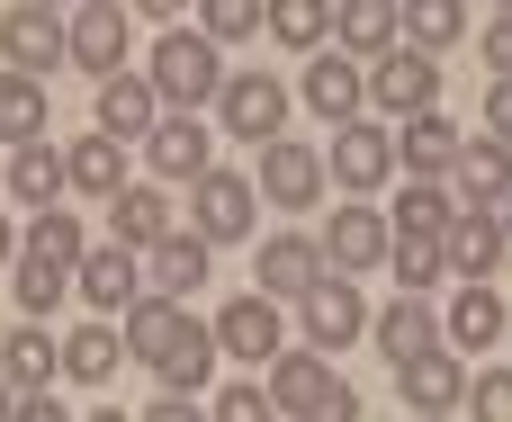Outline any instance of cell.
<instances>
[{
  "mask_svg": "<svg viewBox=\"0 0 512 422\" xmlns=\"http://www.w3.org/2000/svg\"><path fill=\"white\" fill-rule=\"evenodd\" d=\"M0 422H18V387L9 378H0Z\"/></svg>",
  "mask_w": 512,
  "mask_h": 422,
  "instance_id": "obj_48",
  "label": "cell"
},
{
  "mask_svg": "<svg viewBox=\"0 0 512 422\" xmlns=\"http://www.w3.org/2000/svg\"><path fill=\"white\" fill-rule=\"evenodd\" d=\"M459 225V198L441 180H405V207H396V234H423V243H450Z\"/></svg>",
  "mask_w": 512,
  "mask_h": 422,
  "instance_id": "obj_32",
  "label": "cell"
},
{
  "mask_svg": "<svg viewBox=\"0 0 512 422\" xmlns=\"http://www.w3.org/2000/svg\"><path fill=\"white\" fill-rule=\"evenodd\" d=\"M0 378H9L18 396H54V378H63V342H54L45 324H18V333L0 342Z\"/></svg>",
  "mask_w": 512,
  "mask_h": 422,
  "instance_id": "obj_22",
  "label": "cell"
},
{
  "mask_svg": "<svg viewBox=\"0 0 512 422\" xmlns=\"http://www.w3.org/2000/svg\"><path fill=\"white\" fill-rule=\"evenodd\" d=\"M252 207H261V189L243 180V171H207L198 189H189V234L216 252V243H243L252 234Z\"/></svg>",
  "mask_w": 512,
  "mask_h": 422,
  "instance_id": "obj_3",
  "label": "cell"
},
{
  "mask_svg": "<svg viewBox=\"0 0 512 422\" xmlns=\"http://www.w3.org/2000/svg\"><path fill=\"white\" fill-rule=\"evenodd\" d=\"M324 171H333L351 198H369V189H387V180H396V135H387L378 117H351V126H333Z\"/></svg>",
  "mask_w": 512,
  "mask_h": 422,
  "instance_id": "obj_2",
  "label": "cell"
},
{
  "mask_svg": "<svg viewBox=\"0 0 512 422\" xmlns=\"http://www.w3.org/2000/svg\"><path fill=\"white\" fill-rule=\"evenodd\" d=\"M135 422H216V414H198V396H162L153 414H135Z\"/></svg>",
  "mask_w": 512,
  "mask_h": 422,
  "instance_id": "obj_45",
  "label": "cell"
},
{
  "mask_svg": "<svg viewBox=\"0 0 512 422\" xmlns=\"http://www.w3.org/2000/svg\"><path fill=\"white\" fill-rule=\"evenodd\" d=\"M324 180H333V171H324V153H315V144H297V135L261 144V180H252V189H261V207H315V198H324Z\"/></svg>",
  "mask_w": 512,
  "mask_h": 422,
  "instance_id": "obj_7",
  "label": "cell"
},
{
  "mask_svg": "<svg viewBox=\"0 0 512 422\" xmlns=\"http://www.w3.org/2000/svg\"><path fill=\"white\" fill-rule=\"evenodd\" d=\"M108 216H117V243H126V252H144V261H153V252L180 234L162 189H117V198H108Z\"/></svg>",
  "mask_w": 512,
  "mask_h": 422,
  "instance_id": "obj_25",
  "label": "cell"
},
{
  "mask_svg": "<svg viewBox=\"0 0 512 422\" xmlns=\"http://www.w3.org/2000/svg\"><path fill=\"white\" fill-rule=\"evenodd\" d=\"M117 360H126V333H117V324H81V333H63V378L99 387V378H117Z\"/></svg>",
  "mask_w": 512,
  "mask_h": 422,
  "instance_id": "obj_31",
  "label": "cell"
},
{
  "mask_svg": "<svg viewBox=\"0 0 512 422\" xmlns=\"http://www.w3.org/2000/svg\"><path fill=\"white\" fill-rule=\"evenodd\" d=\"M198 279H207V243H198V234H171V243L144 261V288H153V297H171V306H189V288H198Z\"/></svg>",
  "mask_w": 512,
  "mask_h": 422,
  "instance_id": "obj_29",
  "label": "cell"
},
{
  "mask_svg": "<svg viewBox=\"0 0 512 422\" xmlns=\"http://www.w3.org/2000/svg\"><path fill=\"white\" fill-rule=\"evenodd\" d=\"M324 27H333V9H324V0H270V36H279V45H297V54H306V45H324Z\"/></svg>",
  "mask_w": 512,
  "mask_h": 422,
  "instance_id": "obj_37",
  "label": "cell"
},
{
  "mask_svg": "<svg viewBox=\"0 0 512 422\" xmlns=\"http://www.w3.org/2000/svg\"><path fill=\"white\" fill-rule=\"evenodd\" d=\"M396 27H405V18H396L387 0H351V9H333V36H342L351 63H387V54H396Z\"/></svg>",
  "mask_w": 512,
  "mask_h": 422,
  "instance_id": "obj_26",
  "label": "cell"
},
{
  "mask_svg": "<svg viewBox=\"0 0 512 422\" xmlns=\"http://www.w3.org/2000/svg\"><path fill=\"white\" fill-rule=\"evenodd\" d=\"M18 422H72V414H63L54 396H18Z\"/></svg>",
  "mask_w": 512,
  "mask_h": 422,
  "instance_id": "obj_47",
  "label": "cell"
},
{
  "mask_svg": "<svg viewBox=\"0 0 512 422\" xmlns=\"http://www.w3.org/2000/svg\"><path fill=\"white\" fill-rule=\"evenodd\" d=\"M18 252L63 261V270H81V261H90V243H81V216H72V207H45V216L27 225V243H18Z\"/></svg>",
  "mask_w": 512,
  "mask_h": 422,
  "instance_id": "obj_34",
  "label": "cell"
},
{
  "mask_svg": "<svg viewBox=\"0 0 512 422\" xmlns=\"http://www.w3.org/2000/svg\"><path fill=\"white\" fill-rule=\"evenodd\" d=\"M459 153H468V135L432 108V117H414L405 135H396V162L414 171V180H441V171H459Z\"/></svg>",
  "mask_w": 512,
  "mask_h": 422,
  "instance_id": "obj_24",
  "label": "cell"
},
{
  "mask_svg": "<svg viewBox=\"0 0 512 422\" xmlns=\"http://www.w3.org/2000/svg\"><path fill=\"white\" fill-rule=\"evenodd\" d=\"M72 63H81L90 81H117V63H126V9H117V0L72 9Z\"/></svg>",
  "mask_w": 512,
  "mask_h": 422,
  "instance_id": "obj_15",
  "label": "cell"
},
{
  "mask_svg": "<svg viewBox=\"0 0 512 422\" xmlns=\"http://www.w3.org/2000/svg\"><path fill=\"white\" fill-rule=\"evenodd\" d=\"M396 387H405L414 422H441L450 405H468V360H459V351H423V360L396 369Z\"/></svg>",
  "mask_w": 512,
  "mask_h": 422,
  "instance_id": "obj_12",
  "label": "cell"
},
{
  "mask_svg": "<svg viewBox=\"0 0 512 422\" xmlns=\"http://www.w3.org/2000/svg\"><path fill=\"white\" fill-rule=\"evenodd\" d=\"M216 351H225V360H252V369H279V360H288L279 306H270V297H234V306L216 315Z\"/></svg>",
  "mask_w": 512,
  "mask_h": 422,
  "instance_id": "obj_10",
  "label": "cell"
},
{
  "mask_svg": "<svg viewBox=\"0 0 512 422\" xmlns=\"http://www.w3.org/2000/svg\"><path fill=\"white\" fill-rule=\"evenodd\" d=\"M504 216H486V207H459V225H450V243H441V252H450V270H459V279H468V288H486V279H495V261H504Z\"/></svg>",
  "mask_w": 512,
  "mask_h": 422,
  "instance_id": "obj_23",
  "label": "cell"
},
{
  "mask_svg": "<svg viewBox=\"0 0 512 422\" xmlns=\"http://www.w3.org/2000/svg\"><path fill=\"white\" fill-rule=\"evenodd\" d=\"M216 422H279V405H270V387H225Z\"/></svg>",
  "mask_w": 512,
  "mask_h": 422,
  "instance_id": "obj_42",
  "label": "cell"
},
{
  "mask_svg": "<svg viewBox=\"0 0 512 422\" xmlns=\"http://www.w3.org/2000/svg\"><path fill=\"white\" fill-rule=\"evenodd\" d=\"M0 54H9V72L18 81H36V72H54V63H72V18H54V9H9L0 18Z\"/></svg>",
  "mask_w": 512,
  "mask_h": 422,
  "instance_id": "obj_4",
  "label": "cell"
},
{
  "mask_svg": "<svg viewBox=\"0 0 512 422\" xmlns=\"http://www.w3.org/2000/svg\"><path fill=\"white\" fill-rule=\"evenodd\" d=\"M153 126H162V99H153V81L144 72H117V81H99V135H117V144H153Z\"/></svg>",
  "mask_w": 512,
  "mask_h": 422,
  "instance_id": "obj_18",
  "label": "cell"
},
{
  "mask_svg": "<svg viewBox=\"0 0 512 422\" xmlns=\"http://www.w3.org/2000/svg\"><path fill=\"white\" fill-rule=\"evenodd\" d=\"M0 261H18V234H9V216H0Z\"/></svg>",
  "mask_w": 512,
  "mask_h": 422,
  "instance_id": "obj_49",
  "label": "cell"
},
{
  "mask_svg": "<svg viewBox=\"0 0 512 422\" xmlns=\"http://www.w3.org/2000/svg\"><path fill=\"white\" fill-rule=\"evenodd\" d=\"M360 99H369V72L342 54V45H324V54H306V108L315 117H333V126H351L360 117Z\"/></svg>",
  "mask_w": 512,
  "mask_h": 422,
  "instance_id": "obj_13",
  "label": "cell"
},
{
  "mask_svg": "<svg viewBox=\"0 0 512 422\" xmlns=\"http://www.w3.org/2000/svg\"><path fill=\"white\" fill-rule=\"evenodd\" d=\"M450 198L459 207H512V153L495 144V135H468V153H459V171H450Z\"/></svg>",
  "mask_w": 512,
  "mask_h": 422,
  "instance_id": "obj_14",
  "label": "cell"
},
{
  "mask_svg": "<svg viewBox=\"0 0 512 422\" xmlns=\"http://www.w3.org/2000/svg\"><path fill=\"white\" fill-rule=\"evenodd\" d=\"M315 422H360V387H351V378H342V387H333V396H324V414Z\"/></svg>",
  "mask_w": 512,
  "mask_h": 422,
  "instance_id": "obj_46",
  "label": "cell"
},
{
  "mask_svg": "<svg viewBox=\"0 0 512 422\" xmlns=\"http://www.w3.org/2000/svg\"><path fill=\"white\" fill-rule=\"evenodd\" d=\"M396 252V225L378 216V207H333V225H324V270L333 279H360V270H378Z\"/></svg>",
  "mask_w": 512,
  "mask_h": 422,
  "instance_id": "obj_8",
  "label": "cell"
},
{
  "mask_svg": "<svg viewBox=\"0 0 512 422\" xmlns=\"http://www.w3.org/2000/svg\"><path fill=\"white\" fill-rule=\"evenodd\" d=\"M387 261H396L405 297H423V288H432V279L450 270V252H441V243H423V234H396V252H387Z\"/></svg>",
  "mask_w": 512,
  "mask_h": 422,
  "instance_id": "obj_38",
  "label": "cell"
},
{
  "mask_svg": "<svg viewBox=\"0 0 512 422\" xmlns=\"http://www.w3.org/2000/svg\"><path fill=\"white\" fill-rule=\"evenodd\" d=\"M468 405H477V422H512V369H486V378H468Z\"/></svg>",
  "mask_w": 512,
  "mask_h": 422,
  "instance_id": "obj_41",
  "label": "cell"
},
{
  "mask_svg": "<svg viewBox=\"0 0 512 422\" xmlns=\"http://www.w3.org/2000/svg\"><path fill=\"white\" fill-rule=\"evenodd\" d=\"M216 126L243 135V144H279V126H288V90H279L270 72H234L225 99H216Z\"/></svg>",
  "mask_w": 512,
  "mask_h": 422,
  "instance_id": "obj_6",
  "label": "cell"
},
{
  "mask_svg": "<svg viewBox=\"0 0 512 422\" xmlns=\"http://www.w3.org/2000/svg\"><path fill=\"white\" fill-rule=\"evenodd\" d=\"M369 99L387 108V117H432V99H441V63L432 54H414V45H396L387 63H369Z\"/></svg>",
  "mask_w": 512,
  "mask_h": 422,
  "instance_id": "obj_5",
  "label": "cell"
},
{
  "mask_svg": "<svg viewBox=\"0 0 512 422\" xmlns=\"http://www.w3.org/2000/svg\"><path fill=\"white\" fill-rule=\"evenodd\" d=\"M486 135L512 153V81H495V90H486Z\"/></svg>",
  "mask_w": 512,
  "mask_h": 422,
  "instance_id": "obj_43",
  "label": "cell"
},
{
  "mask_svg": "<svg viewBox=\"0 0 512 422\" xmlns=\"http://www.w3.org/2000/svg\"><path fill=\"white\" fill-rule=\"evenodd\" d=\"M486 63H495V81H512V9L486 27Z\"/></svg>",
  "mask_w": 512,
  "mask_h": 422,
  "instance_id": "obj_44",
  "label": "cell"
},
{
  "mask_svg": "<svg viewBox=\"0 0 512 422\" xmlns=\"http://www.w3.org/2000/svg\"><path fill=\"white\" fill-rule=\"evenodd\" d=\"M504 234H512V207H504Z\"/></svg>",
  "mask_w": 512,
  "mask_h": 422,
  "instance_id": "obj_51",
  "label": "cell"
},
{
  "mask_svg": "<svg viewBox=\"0 0 512 422\" xmlns=\"http://www.w3.org/2000/svg\"><path fill=\"white\" fill-rule=\"evenodd\" d=\"M459 27H468V9H450V0H423V9H405V36H414V54H432V45H459Z\"/></svg>",
  "mask_w": 512,
  "mask_h": 422,
  "instance_id": "obj_39",
  "label": "cell"
},
{
  "mask_svg": "<svg viewBox=\"0 0 512 422\" xmlns=\"http://www.w3.org/2000/svg\"><path fill=\"white\" fill-rule=\"evenodd\" d=\"M144 153H153V171H162V180H189V189H198V180L216 171V135H207L198 117H162Z\"/></svg>",
  "mask_w": 512,
  "mask_h": 422,
  "instance_id": "obj_19",
  "label": "cell"
},
{
  "mask_svg": "<svg viewBox=\"0 0 512 422\" xmlns=\"http://www.w3.org/2000/svg\"><path fill=\"white\" fill-rule=\"evenodd\" d=\"M63 162H72V189H81V198H117V189H126V144H117V135H81Z\"/></svg>",
  "mask_w": 512,
  "mask_h": 422,
  "instance_id": "obj_30",
  "label": "cell"
},
{
  "mask_svg": "<svg viewBox=\"0 0 512 422\" xmlns=\"http://www.w3.org/2000/svg\"><path fill=\"white\" fill-rule=\"evenodd\" d=\"M0 144H9V153H18V144H45V90L18 81V72H0Z\"/></svg>",
  "mask_w": 512,
  "mask_h": 422,
  "instance_id": "obj_33",
  "label": "cell"
},
{
  "mask_svg": "<svg viewBox=\"0 0 512 422\" xmlns=\"http://www.w3.org/2000/svg\"><path fill=\"white\" fill-rule=\"evenodd\" d=\"M72 288H81V297L99 306V324H108V315L126 324V315H135V306L153 297V288H144V252H126V243H99V252L81 261V279H72Z\"/></svg>",
  "mask_w": 512,
  "mask_h": 422,
  "instance_id": "obj_9",
  "label": "cell"
},
{
  "mask_svg": "<svg viewBox=\"0 0 512 422\" xmlns=\"http://www.w3.org/2000/svg\"><path fill=\"white\" fill-rule=\"evenodd\" d=\"M0 180H9V162H0Z\"/></svg>",
  "mask_w": 512,
  "mask_h": 422,
  "instance_id": "obj_52",
  "label": "cell"
},
{
  "mask_svg": "<svg viewBox=\"0 0 512 422\" xmlns=\"http://www.w3.org/2000/svg\"><path fill=\"white\" fill-rule=\"evenodd\" d=\"M81 422H135V414H117V405H99V414H81Z\"/></svg>",
  "mask_w": 512,
  "mask_h": 422,
  "instance_id": "obj_50",
  "label": "cell"
},
{
  "mask_svg": "<svg viewBox=\"0 0 512 422\" xmlns=\"http://www.w3.org/2000/svg\"><path fill=\"white\" fill-rule=\"evenodd\" d=\"M63 189H72V162H63L54 144H18V153H9V198H18V207H36V216H45Z\"/></svg>",
  "mask_w": 512,
  "mask_h": 422,
  "instance_id": "obj_27",
  "label": "cell"
},
{
  "mask_svg": "<svg viewBox=\"0 0 512 422\" xmlns=\"http://www.w3.org/2000/svg\"><path fill=\"white\" fill-rule=\"evenodd\" d=\"M144 81H153V99H162L171 117H198L207 99H225L234 72H225V54H216L198 27H171V36L153 45V72H144Z\"/></svg>",
  "mask_w": 512,
  "mask_h": 422,
  "instance_id": "obj_1",
  "label": "cell"
},
{
  "mask_svg": "<svg viewBox=\"0 0 512 422\" xmlns=\"http://www.w3.org/2000/svg\"><path fill=\"white\" fill-rule=\"evenodd\" d=\"M72 279H81V270H63V261H36V252H18V306H27V324H36V315H54V306L72 297Z\"/></svg>",
  "mask_w": 512,
  "mask_h": 422,
  "instance_id": "obj_36",
  "label": "cell"
},
{
  "mask_svg": "<svg viewBox=\"0 0 512 422\" xmlns=\"http://www.w3.org/2000/svg\"><path fill=\"white\" fill-rule=\"evenodd\" d=\"M360 333H369L360 288H351V279H324V288L306 297V351H342V342H360Z\"/></svg>",
  "mask_w": 512,
  "mask_h": 422,
  "instance_id": "obj_20",
  "label": "cell"
},
{
  "mask_svg": "<svg viewBox=\"0 0 512 422\" xmlns=\"http://www.w3.org/2000/svg\"><path fill=\"white\" fill-rule=\"evenodd\" d=\"M369 333H378L387 369H405V360H423V351H450V333H441V315H432L423 297H396L387 315H369Z\"/></svg>",
  "mask_w": 512,
  "mask_h": 422,
  "instance_id": "obj_16",
  "label": "cell"
},
{
  "mask_svg": "<svg viewBox=\"0 0 512 422\" xmlns=\"http://www.w3.org/2000/svg\"><path fill=\"white\" fill-rule=\"evenodd\" d=\"M504 297H495V288H459V297H450V315H441V333H450V351H495V342H504Z\"/></svg>",
  "mask_w": 512,
  "mask_h": 422,
  "instance_id": "obj_28",
  "label": "cell"
},
{
  "mask_svg": "<svg viewBox=\"0 0 512 422\" xmlns=\"http://www.w3.org/2000/svg\"><path fill=\"white\" fill-rule=\"evenodd\" d=\"M261 18H270L261 0H207V9H198V36H207V45H225V36H252Z\"/></svg>",
  "mask_w": 512,
  "mask_h": 422,
  "instance_id": "obj_40",
  "label": "cell"
},
{
  "mask_svg": "<svg viewBox=\"0 0 512 422\" xmlns=\"http://www.w3.org/2000/svg\"><path fill=\"white\" fill-rule=\"evenodd\" d=\"M216 360H225V351H216V324H198V333L162 360V396H198V387L216 378Z\"/></svg>",
  "mask_w": 512,
  "mask_h": 422,
  "instance_id": "obj_35",
  "label": "cell"
},
{
  "mask_svg": "<svg viewBox=\"0 0 512 422\" xmlns=\"http://www.w3.org/2000/svg\"><path fill=\"white\" fill-rule=\"evenodd\" d=\"M117 333H126V360H153V369H162V360L198 333V315H189V306H171V297H144Z\"/></svg>",
  "mask_w": 512,
  "mask_h": 422,
  "instance_id": "obj_21",
  "label": "cell"
},
{
  "mask_svg": "<svg viewBox=\"0 0 512 422\" xmlns=\"http://www.w3.org/2000/svg\"><path fill=\"white\" fill-rule=\"evenodd\" d=\"M252 279H261V297H297V306H306L333 270H324V243H315V234H270Z\"/></svg>",
  "mask_w": 512,
  "mask_h": 422,
  "instance_id": "obj_11",
  "label": "cell"
},
{
  "mask_svg": "<svg viewBox=\"0 0 512 422\" xmlns=\"http://www.w3.org/2000/svg\"><path fill=\"white\" fill-rule=\"evenodd\" d=\"M333 387H342V378H333V360H324V351H288V360L270 369V405H279L288 422H315Z\"/></svg>",
  "mask_w": 512,
  "mask_h": 422,
  "instance_id": "obj_17",
  "label": "cell"
}]
</instances>
